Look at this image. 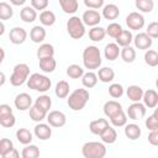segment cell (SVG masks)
<instances>
[{
    "label": "cell",
    "mask_w": 158,
    "mask_h": 158,
    "mask_svg": "<svg viewBox=\"0 0 158 158\" xmlns=\"http://www.w3.org/2000/svg\"><path fill=\"white\" fill-rule=\"evenodd\" d=\"M67 75L72 79H79L84 75V69L79 64H70L67 68Z\"/></svg>",
    "instance_id": "ab89813d"
},
{
    "label": "cell",
    "mask_w": 158,
    "mask_h": 158,
    "mask_svg": "<svg viewBox=\"0 0 158 158\" xmlns=\"http://www.w3.org/2000/svg\"><path fill=\"white\" fill-rule=\"evenodd\" d=\"M20 17L23 22L31 23L37 19V10L32 6H23L22 10L20 11Z\"/></svg>",
    "instance_id": "ffe728a7"
},
{
    "label": "cell",
    "mask_w": 158,
    "mask_h": 158,
    "mask_svg": "<svg viewBox=\"0 0 158 158\" xmlns=\"http://www.w3.org/2000/svg\"><path fill=\"white\" fill-rule=\"evenodd\" d=\"M143 104L148 109H154L158 105V93L153 89H148L143 94Z\"/></svg>",
    "instance_id": "2e32d148"
},
{
    "label": "cell",
    "mask_w": 158,
    "mask_h": 158,
    "mask_svg": "<svg viewBox=\"0 0 158 158\" xmlns=\"http://www.w3.org/2000/svg\"><path fill=\"white\" fill-rule=\"evenodd\" d=\"M35 105H37V106H40V107H42L43 110H46V111L48 112V111H49V109H51V106H52L51 96H49V95H46V94L40 95V96L36 99Z\"/></svg>",
    "instance_id": "b9f144b4"
},
{
    "label": "cell",
    "mask_w": 158,
    "mask_h": 158,
    "mask_svg": "<svg viewBox=\"0 0 158 158\" xmlns=\"http://www.w3.org/2000/svg\"><path fill=\"white\" fill-rule=\"evenodd\" d=\"M133 43H135V47L138 48V49H149L152 47V43H153V38L151 36H148L147 32H138L135 37H133Z\"/></svg>",
    "instance_id": "30bf717a"
},
{
    "label": "cell",
    "mask_w": 158,
    "mask_h": 158,
    "mask_svg": "<svg viewBox=\"0 0 158 158\" xmlns=\"http://www.w3.org/2000/svg\"><path fill=\"white\" fill-rule=\"evenodd\" d=\"M135 5L137 7V10H139L141 12L144 14H149L153 11L154 7V1L153 0H136Z\"/></svg>",
    "instance_id": "f35d334b"
},
{
    "label": "cell",
    "mask_w": 158,
    "mask_h": 158,
    "mask_svg": "<svg viewBox=\"0 0 158 158\" xmlns=\"http://www.w3.org/2000/svg\"><path fill=\"white\" fill-rule=\"evenodd\" d=\"M37 58L42 59L46 57H53L54 56V47L51 43H42L37 49Z\"/></svg>",
    "instance_id": "d6a6232c"
},
{
    "label": "cell",
    "mask_w": 158,
    "mask_h": 158,
    "mask_svg": "<svg viewBox=\"0 0 158 158\" xmlns=\"http://www.w3.org/2000/svg\"><path fill=\"white\" fill-rule=\"evenodd\" d=\"M123 93H125V89H123V86H122L121 84H118V83H114V84H111V85L109 86V94H110V96L114 98V99L121 98V96L123 95Z\"/></svg>",
    "instance_id": "bcb514c9"
},
{
    "label": "cell",
    "mask_w": 158,
    "mask_h": 158,
    "mask_svg": "<svg viewBox=\"0 0 158 158\" xmlns=\"http://www.w3.org/2000/svg\"><path fill=\"white\" fill-rule=\"evenodd\" d=\"M120 56H121V58L125 63H132L136 59V51H135L133 47L126 46V47H122Z\"/></svg>",
    "instance_id": "8d00e7d4"
},
{
    "label": "cell",
    "mask_w": 158,
    "mask_h": 158,
    "mask_svg": "<svg viewBox=\"0 0 158 158\" xmlns=\"http://www.w3.org/2000/svg\"><path fill=\"white\" fill-rule=\"evenodd\" d=\"M106 36V28L100 27V26H94L89 30V38L93 42H100L105 38Z\"/></svg>",
    "instance_id": "f1b7e54d"
},
{
    "label": "cell",
    "mask_w": 158,
    "mask_h": 158,
    "mask_svg": "<svg viewBox=\"0 0 158 158\" xmlns=\"http://www.w3.org/2000/svg\"><path fill=\"white\" fill-rule=\"evenodd\" d=\"M16 138H17V141L21 144H25L26 146V144H30L32 142L33 136L30 132V130H27V128H19L16 131Z\"/></svg>",
    "instance_id": "836d02e7"
},
{
    "label": "cell",
    "mask_w": 158,
    "mask_h": 158,
    "mask_svg": "<svg viewBox=\"0 0 158 158\" xmlns=\"http://www.w3.org/2000/svg\"><path fill=\"white\" fill-rule=\"evenodd\" d=\"M116 40V43L120 46V47H126V46H130L131 42L133 41V36H132V32L128 31V30H122V32L118 35Z\"/></svg>",
    "instance_id": "e575fe53"
},
{
    "label": "cell",
    "mask_w": 158,
    "mask_h": 158,
    "mask_svg": "<svg viewBox=\"0 0 158 158\" xmlns=\"http://www.w3.org/2000/svg\"><path fill=\"white\" fill-rule=\"evenodd\" d=\"M109 121L106 118H96V120H93L90 123H89V130L93 135H98L100 136L107 127H109Z\"/></svg>",
    "instance_id": "9a60e30c"
},
{
    "label": "cell",
    "mask_w": 158,
    "mask_h": 158,
    "mask_svg": "<svg viewBox=\"0 0 158 158\" xmlns=\"http://www.w3.org/2000/svg\"><path fill=\"white\" fill-rule=\"evenodd\" d=\"M104 114H105V116L106 117H112L115 114H117L118 111H121L122 110V105L118 102V101H116V100H109V101H106L105 104H104Z\"/></svg>",
    "instance_id": "ac0fdd59"
},
{
    "label": "cell",
    "mask_w": 158,
    "mask_h": 158,
    "mask_svg": "<svg viewBox=\"0 0 158 158\" xmlns=\"http://www.w3.org/2000/svg\"><path fill=\"white\" fill-rule=\"evenodd\" d=\"M10 114H12V109L10 107V105L1 104L0 105V116H5V115H10Z\"/></svg>",
    "instance_id": "db71d44e"
},
{
    "label": "cell",
    "mask_w": 158,
    "mask_h": 158,
    "mask_svg": "<svg viewBox=\"0 0 158 158\" xmlns=\"http://www.w3.org/2000/svg\"><path fill=\"white\" fill-rule=\"evenodd\" d=\"M0 52H1V59H0V62H2V60H4V58H5V52H4V48H0Z\"/></svg>",
    "instance_id": "680465c9"
},
{
    "label": "cell",
    "mask_w": 158,
    "mask_h": 158,
    "mask_svg": "<svg viewBox=\"0 0 158 158\" xmlns=\"http://www.w3.org/2000/svg\"><path fill=\"white\" fill-rule=\"evenodd\" d=\"M14 104L19 111H26L32 107V98L27 93H20L19 95H16Z\"/></svg>",
    "instance_id": "7c38bea8"
},
{
    "label": "cell",
    "mask_w": 158,
    "mask_h": 158,
    "mask_svg": "<svg viewBox=\"0 0 158 158\" xmlns=\"http://www.w3.org/2000/svg\"><path fill=\"white\" fill-rule=\"evenodd\" d=\"M81 154L85 158H104L106 156V147L104 142H85L81 147Z\"/></svg>",
    "instance_id": "277c9868"
},
{
    "label": "cell",
    "mask_w": 158,
    "mask_h": 158,
    "mask_svg": "<svg viewBox=\"0 0 158 158\" xmlns=\"http://www.w3.org/2000/svg\"><path fill=\"white\" fill-rule=\"evenodd\" d=\"M143 89L138 85H130L127 89H126V95L127 98L132 101V102H137V101H141L143 99Z\"/></svg>",
    "instance_id": "e0dca14e"
},
{
    "label": "cell",
    "mask_w": 158,
    "mask_h": 158,
    "mask_svg": "<svg viewBox=\"0 0 158 158\" xmlns=\"http://www.w3.org/2000/svg\"><path fill=\"white\" fill-rule=\"evenodd\" d=\"M47 115H48V112L37 105H33L30 109V118L35 122H42L47 117Z\"/></svg>",
    "instance_id": "d4e9b609"
},
{
    "label": "cell",
    "mask_w": 158,
    "mask_h": 158,
    "mask_svg": "<svg viewBox=\"0 0 158 158\" xmlns=\"http://www.w3.org/2000/svg\"><path fill=\"white\" fill-rule=\"evenodd\" d=\"M101 63V53L96 46H88L83 51V64L86 69H98Z\"/></svg>",
    "instance_id": "6da1fadb"
},
{
    "label": "cell",
    "mask_w": 158,
    "mask_h": 158,
    "mask_svg": "<svg viewBox=\"0 0 158 158\" xmlns=\"http://www.w3.org/2000/svg\"><path fill=\"white\" fill-rule=\"evenodd\" d=\"M89 91L84 88H79L75 89L68 98L67 104L69 106V109H72L73 111H80L85 107V105L89 101Z\"/></svg>",
    "instance_id": "7a4b0ae2"
},
{
    "label": "cell",
    "mask_w": 158,
    "mask_h": 158,
    "mask_svg": "<svg viewBox=\"0 0 158 158\" xmlns=\"http://www.w3.org/2000/svg\"><path fill=\"white\" fill-rule=\"evenodd\" d=\"M156 86H157V89H158V78L156 79Z\"/></svg>",
    "instance_id": "6125c7cd"
},
{
    "label": "cell",
    "mask_w": 158,
    "mask_h": 158,
    "mask_svg": "<svg viewBox=\"0 0 158 158\" xmlns=\"http://www.w3.org/2000/svg\"><path fill=\"white\" fill-rule=\"evenodd\" d=\"M12 16H14V10L10 6V4L5 2V1L0 2V20L5 21V20L11 19Z\"/></svg>",
    "instance_id": "60d3db41"
},
{
    "label": "cell",
    "mask_w": 158,
    "mask_h": 158,
    "mask_svg": "<svg viewBox=\"0 0 158 158\" xmlns=\"http://www.w3.org/2000/svg\"><path fill=\"white\" fill-rule=\"evenodd\" d=\"M4 83H5V73L4 72H1V85H4Z\"/></svg>",
    "instance_id": "91938a15"
},
{
    "label": "cell",
    "mask_w": 158,
    "mask_h": 158,
    "mask_svg": "<svg viewBox=\"0 0 158 158\" xmlns=\"http://www.w3.org/2000/svg\"><path fill=\"white\" fill-rule=\"evenodd\" d=\"M144 125H146V127H147L149 131L158 130V118H157L154 115H151V116H148V117L146 118Z\"/></svg>",
    "instance_id": "c3c4849f"
},
{
    "label": "cell",
    "mask_w": 158,
    "mask_h": 158,
    "mask_svg": "<svg viewBox=\"0 0 158 158\" xmlns=\"http://www.w3.org/2000/svg\"><path fill=\"white\" fill-rule=\"evenodd\" d=\"M100 138H101V141H102L104 143H106V144H112V143H115L116 139H117V132H116V130H115L112 126H109V127L100 135Z\"/></svg>",
    "instance_id": "83f0119b"
},
{
    "label": "cell",
    "mask_w": 158,
    "mask_h": 158,
    "mask_svg": "<svg viewBox=\"0 0 158 158\" xmlns=\"http://www.w3.org/2000/svg\"><path fill=\"white\" fill-rule=\"evenodd\" d=\"M69 84L68 81L65 80H59L57 84H56V89H54V93H56V96L59 98V99H65L68 95H69Z\"/></svg>",
    "instance_id": "4dcf8cb0"
},
{
    "label": "cell",
    "mask_w": 158,
    "mask_h": 158,
    "mask_svg": "<svg viewBox=\"0 0 158 158\" xmlns=\"http://www.w3.org/2000/svg\"><path fill=\"white\" fill-rule=\"evenodd\" d=\"M144 16L141 12L137 11H132L126 16V25L130 30H141L144 26Z\"/></svg>",
    "instance_id": "52a82bcc"
},
{
    "label": "cell",
    "mask_w": 158,
    "mask_h": 158,
    "mask_svg": "<svg viewBox=\"0 0 158 158\" xmlns=\"http://www.w3.org/2000/svg\"><path fill=\"white\" fill-rule=\"evenodd\" d=\"M98 80H99L98 74H95V73L91 72V70L88 72V73H84V75L81 77V84H83V86L86 88V89L94 88V86L98 84Z\"/></svg>",
    "instance_id": "4316f807"
},
{
    "label": "cell",
    "mask_w": 158,
    "mask_h": 158,
    "mask_svg": "<svg viewBox=\"0 0 158 158\" xmlns=\"http://www.w3.org/2000/svg\"><path fill=\"white\" fill-rule=\"evenodd\" d=\"M40 22L42 26H53L56 22V15L51 10H43L40 14Z\"/></svg>",
    "instance_id": "1f68e13d"
},
{
    "label": "cell",
    "mask_w": 158,
    "mask_h": 158,
    "mask_svg": "<svg viewBox=\"0 0 158 158\" xmlns=\"http://www.w3.org/2000/svg\"><path fill=\"white\" fill-rule=\"evenodd\" d=\"M1 30H0V35H4V32H5V25H4V21H1Z\"/></svg>",
    "instance_id": "6f0895ef"
},
{
    "label": "cell",
    "mask_w": 158,
    "mask_h": 158,
    "mask_svg": "<svg viewBox=\"0 0 158 158\" xmlns=\"http://www.w3.org/2000/svg\"><path fill=\"white\" fill-rule=\"evenodd\" d=\"M146 32L152 38H158V21H153V22L148 23Z\"/></svg>",
    "instance_id": "681fc988"
},
{
    "label": "cell",
    "mask_w": 158,
    "mask_h": 158,
    "mask_svg": "<svg viewBox=\"0 0 158 158\" xmlns=\"http://www.w3.org/2000/svg\"><path fill=\"white\" fill-rule=\"evenodd\" d=\"M141 135H142V131L137 123H126L125 125V136L128 139L136 141L141 137Z\"/></svg>",
    "instance_id": "d6986e66"
},
{
    "label": "cell",
    "mask_w": 158,
    "mask_h": 158,
    "mask_svg": "<svg viewBox=\"0 0 158 158\" xmlns=\"http://www.w3.org/2000/svg\"><path fill=\"white\" fill-rule=\"evenodd\" d=\"M51 85H52L51 79L43 74H40V73H33L27 79V86L35 91L46 93L51 89Z\"/></svg>",
    "instance_id": "3957f363"
},
{
    "label": "cell",
    "mask_w": 158,
    "mask_h": 158,
    "mask_svg": "<svg viewBox=\"0 0 158 158\" xmlns=\"http://www.w3.org/2000/svg\"><path fill=\"white\" fill-rule=\"evenodd\" d=\"M19 157H20V153L17 152L16 148H14L10 153H7V154L5 156V158H19Z\"/></svg>",
    "instance_id": "11a10c76"
},
{
    "label": "cell",
    "mask_w": 158,
    "mask_h": 158,
    "mask_svg": "<svg viewBox=\"0 0 158 158\" xmlns=\"http://www.w3.org/2000/svg\"><path fill=\"white\" fill-rule=\"evenodd\" d=\"M26 1L27 0H10V2L12 5H15V6H22V5H25Z\"/></svg>",
    "instance_id": "9f6ffc18"
},
{
    "label": "cell",
    "mask_w": 158,
    "mask_h": 158,
    "mask_svg": "<svg viewBox=\"0 0 158 158\" xmlns=\"http://www.w3.org/2000/svg\"><path fill=\"white\" fill-rule=\"evenodd\" d=\"M67 31L68 35L73 40H80L84 37L86 30H85V23L79 16H72L67 21Z\"/></svg>",
    "instance_id": "5b68a950"
},
{
    "label": "cell",
    "mask_w": 158,
    "mask_h": 158,
    "mask_svg": "<svg viewBox=\"0 0 158 158\" xmlns=\"http://www.w3.org/2000/svg\"><path fill=\"white\" fill-rule=\"evenodd\" d=\"M30 38H31V41L33 43H41V42H43L44 38H46V30H44V27L43 26H40V25L33 26L31 28V31H30Z\"/></svg>",
    "instance_id": "7402d4cb"
},
{
    "label": "cell",
    "mask_w": 158,
    "mask_h": 158,
    "mask_svg": "<svg viewBox=\"0 0 158 158\" xmlns=\"http://www.w3.org/2000/svg\"><path fill=\"white\" fill-rule=\"evenodd\" d=\"M57 67V62L53 57H46L40 59V69L43 73H52Z\"/></svg>",
    "instance_id": "484cf974"
},
{
    "label": "cell",
    "mask_w": 158,
    "mask_h": 158,
    "mask_svg": "<svg viewBox=\"0 0 158 158\" xmlns=\"http://www.w3.org/2000/svg\"><path fill=\"white\" fill-rule=\"evenodd\" d=\"M47 122L52 126V127H63L67 123V116L64 112L58 111V110H53L49 111L47 115Z\"/></svg>",
    "instance_id": "9c48e42d"
},
{
    "label": "cell",
    "mask_w": 158,
    "mask_h": 158,
    "mask_svg": "<svg viewBox=\"0 0 158 158\" xmlns=\"http://www.w3.org/2000/svg\"><path fill=\"white\" fill-rule=\"evenodd\" d=\"M83 1L88 9L98 10V9L104 7V0H83Z\"/></svg>",
    "instance_id": "f907efd6"
},
{
    "label": "cell",
    "mask_w": 158,
    "mask_h": 158,
    "mask_svg": "<svg viewBox=\"0 0 158 158\" xmlns=\"http://www.w3.org/2000/svg\"><path fill=\"white\" fill-rule=\"evenodd\" d=\"M98 78L102 83H110L115 79V72L110 67H102L98 70Z\"/></svg>",
    "instance_id": "cb8c5ba5"
},
{
    "label": "cell",
    "mask_w": 158,
    "mask_h": 158,
    "mask_svg": "<svg viewBox=\"0 0 158 158\" xmlns=\"http://www.w3.org/2000/svg\"><path fill=\"white\" fill-rule=\"evenodd\" d=\"M121 53V49H120V46L117 43H107L105 46V49H104V56L107 60H115L118 58Z\"/></svg>",
    "instance_id": "44dd1931"
},
{
    "label": "cell",
    "mask_w": 158,
    "mask_h": 158,
    "mask_svg": "<svg viewBox=\"0 0 158 158\" xmlns=\"http://www.w3.org/2000/svg\"><path fill=\"white\" fill-rule=\"evenodd\" d=\"M144 62L149 67H157L158 65V53L153 49H147L144 53Z\"/></svg>",
    "instance_id": "ee69618b"
},
{
    "label": "cell",
    "mask_w": 158,
    "mask_h": 158,
    "mask_svg": "<svg viewBox=\"0 0 158 158\" xmlns=\"http://www.w3.org/2000/svg\"><path fill=\"white\" fill-rule=\"evenodd\" d=\"M52 126L49 123H43V122H38L35 128H33V133L35 136L41 139V141H47L51 138L52 136Z\"/></svg>",
    "instance_id": "4fadbf2b"
},
{
    "label": "cell",
    "mask_w": 158,
    "mask_h": 158,
    "mask_svg": "<svg viewBox=\"0 0 158 158\" xmlns=\"http://www.w3.org/2000/svg\"><path fill=\"white\" fill-rule=\"evenodd\" d=\"M120 16V9L115 4H107L102 7V17L106 20H116Z\"/></svg>",
    "instance_id": "603a6c76"
},
{
    "label": "cell",
    "mask_w": 158,
    "mask_h": 158,
    "mask_svg": "<svg viewBox=\"0 0 158 158\" xmlns=\"http://www.w3.org/2000/svg\"><path fill=\"white\" fill-rule=\"evenodd\" d=\"M15 123H16V117L14 116V114L5 115V116H0V125H1L2 127L10 128V127L15 126Z\"/></svg>",
    "instance_id": "7dc6e473"
},
{
    "label": "cell",
    "mask_w": 158,
    "mask_h": 158,
    "mask_svg": "<svg viewBox=\"0 0 158 158\" xmlns=\"http://www.w3.org/2000/svg\"><path fill=\"white\" fill-rule=\"evenodd\" d=\"M153 115L158 118V106H156V107H154V112H153Z\"/></svg>",
    "instance_id": "94428289"
},
{
    "label": "cell",
    "mask_w": 158,
    "mask_h": 158,
    "mask_svg": "<svg viewBox=\"0 0 158 158\" xmlns=\"http://www.w3.org/2000/svg\"><path fill=\"white\" fill-rule=\"evenodd\" d=\"M127 117H128L127 114L123 110H121L117 114H115L112 117H110V121L115 127H123L127 123Z\"/></svg>",
    "instance_id": "d590c367"
},
{
    "label": "cell",
    "mask_w": 158,
    "mask_h": 158,
    "mask_svg": "<svg viewBox=\"0 0 158 158\" xmlns=\"http://www.w3.org/2000/svg\"><path fill=\"white\" fill-rule=\"evenodd\" d=\"M9 38H10V42L14 44H22L27 38V32L23 27L16 26V27L10 30Z\"/></svg>",
    "instance_id": "5bb4252c"
},
{
    "label": "cell",
    "mask_w": 158,
    "mask_h": 158,
    "mask_svg": "<svg viewBox=\"0 0 158 158\" xmlns=\"http://www.w3.org/2000/svg\"><path fill=\"white\" fill-rule=\"evenodd\" d=\"M22 158H37L40 157V149L36 144H26L25 148L21 152Z\"/></svg>",
    "instance_id": "74e56055"
},
{
    "label": "cell",
    "mask_w": 158,
    "mask_h": 158,
    "mask_svg": "<svg viewBox=\"0 0 158 158\" xmlns=\"http://www.w3.org/2000/svg\"><path fill=\"white\" fill-rule=\"evenodd\" d=\"M14 148L15 147H14V143L11 139H9V138H1L0 139V156L2 158H5V156L7 153H10Z\"/></svg>",
    "instance_id": "7bdbcfd3"
},
{
    "label": "cell",
    "mask_w": 158,
    "mask_h": 158,
    "mask_svg": "<svg viewBox=\"0 0 158 158\" xmlns=\"http://www.w3.org/2000/svg\"><path fill=\"white\" fill-rule=\"evenodd\" d=\"M49 4V0H31V6L36 10H46Z\"/></svg>",
    "instance_id": "816d5d0a"
},
{
    "label": "cell",
    "mask_w": 158,
    "mask_h": 158,
    "mask_svg": "<svg viewBox=\"0 0 158 158\" xmlns=\"http://www.w3.org/2000/svg\"><path fill=\"white\" fill-rule=\"evenodd\" d=\"M81 20L85 23V26L94 27V26H98L100 23V21H101V14L98 10L90 9V10L84 11V14L81 16Z\"/></svg>",
    "instance_id": "8fae6325"
},
{
    "label": "cell",
    "mask_w": 158,
    "mask_h": 158,
    "mask_svg": "<svg viewBox=\"0 0 158 158\" xmlns=\"http://www.w3.org/2000/svg\"><path fill=\"white\" fill-rule=\"evenodd\" d=\"M146 111H147L146 105L142 104L141 101H137V102H132V104L128 106L126 114H127L128 118H131V120H133V121H137V120H141L142 117H144Z\"/></svg>",
    "instance_id": "ba28073f"
},
{
    "label": "cell",
    "mask_w": 158,
    "mask_h": 158,
    "mask_svg": "<svg viewBox=\"0 0 158 158\" xmlns=\"http://www.w3.org/2000/svg\"><path fill=\"white\" fill-rule=\"evenodd\" d=\"M30 75V67L26 63H19L14 67L12 74L10 77V83L12 86H21L22 84L27 83Z\"/></svg>",
    "instance_id": "8992f818"
},
{
    "label": "cell",
    "mask_w": 158,
    "mask_h": 158,
    "mask_svg": "<svg viewBox=\"0 0 158 158\" xmlns=\"http://www.w3.org/2000/svg\"><path fill=\"white\" fill-rule=\"evenodd\" d=\"M148 142L152 146H157L158 147V130H153L149 132L148 135Z\"/></svg>",
    "instance_id": "f5cc1de1"
},
{
    "label": "cell",
    "mask_w": 158,
    "mask_h": 158,
    "mask_svg": "<svg viewBox=\"0 0 158 158\" xmlns=\"http://www.w3.org/2000/svg\"><path fill=\"white\" fill-rule=\"evenodd\" d=\"M122 26L120 25V23H117V22H111V23H109L107 25V27H106V35H109L111 38H117L118 37V35L122 32Z\"/></svg>",
    "instance_id": "f6af8a7d"
},
{
    "label": "cell",
    "mask_w": 158,
    "mask_h": 158,
    "mask_svg": "<svg viewBox=\"0 0 158 158\" xmlns=\"http://www.w3.org/2000/svg\"><path fill=\"white\" fill-rule=\"evenodd\" d=\"M59 5H60L62 10L69 15L75 14L78 11V7H79L78 0H59Z\"/></svg>",
    "instance_id": "f546056e"
}]
</instances>
